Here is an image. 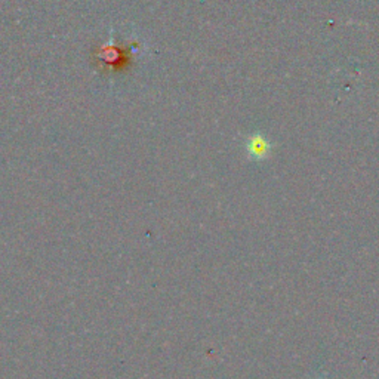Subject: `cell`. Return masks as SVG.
Returning <instances> with one entry per match:
<instances>
[{"label": "cell", "mask_w": 379, "mask_h": 379, "mask_svg": "<svg viewBox=\"0 0 379 379\" xmlns=\"http://www.w3.org/2000/svg\"><path fill=\"white\" fill-rule=\"evenodd\" d=\"M271 145L269 140H265L262 135L255 134L248 141H246V151L254 160H262L269 157Z\"/></svg>", "instance_id": "cell-1"}]
</instances>
